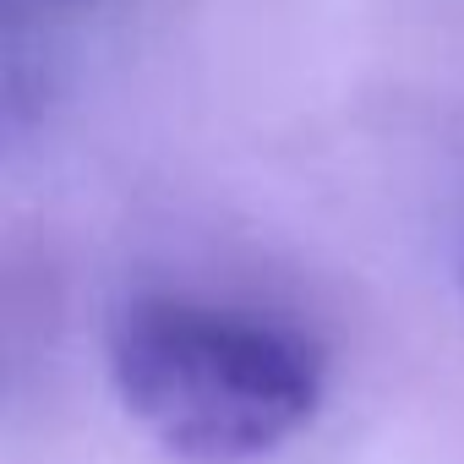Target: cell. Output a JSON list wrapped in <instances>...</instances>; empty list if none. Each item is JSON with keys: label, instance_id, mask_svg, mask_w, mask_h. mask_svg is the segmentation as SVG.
<instances>
[{"label": "cell", "instance_id": "obj_1", "mask_svg": "<svg viewBox=\"0 0 464 464\" xmlns=\"http://www.w3.org/2000/svg\"><path fill=\"white\" fill-rule=\"evenodd\" d=\"M110 372L126 410L191 464H246L279 448L323 393V361L301 334L175 295L115 317Z\"/></svg>", "mask_w": 464, "mask_h": 464}]
</instances>
